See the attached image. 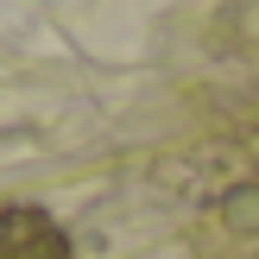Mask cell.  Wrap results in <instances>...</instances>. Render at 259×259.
I'll return each instance as SVG.
<instances>
[{
  "label": "cell",
  "mask_w": 259,
  "mask_h": 259,
  "mask_svg": "<svg viewBox=\"0 0 259 259\" xmlns=\"http://www.w3.org/2000/svg\"><path fill=\"white\" fill-rule=\"evenodd\" d=\"M0 259H70V234L32 202L0 209Z\"/></svg>",
  "instance_id": "cell-1"
}]
</instances>
